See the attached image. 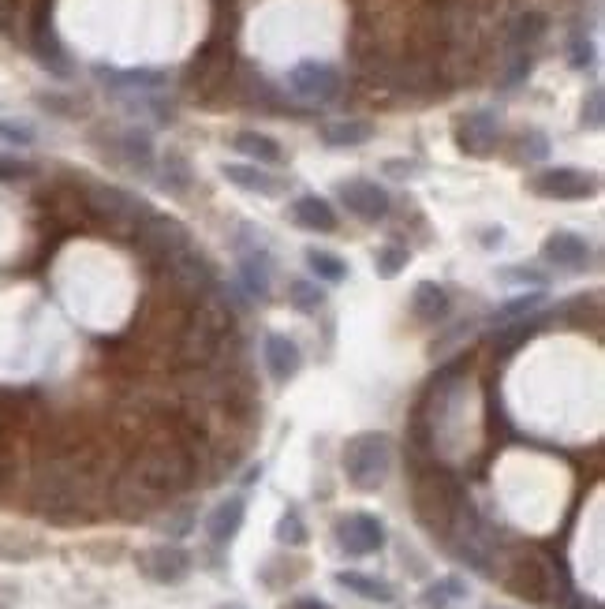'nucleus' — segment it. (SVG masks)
Listing matches in <instances>:
<instances>
[{
  "mask_svg": "<svg viewBox=\"0 0 605 609\" xmlns=\"http://www.w3.org/2000/svg\"><path fill=\"white\" fill-rule=\"evenodd\" d=\"M605 98H602V90H591V98H587V105H583V124L587 128H602V120H605Z\"/></svg>",
  "mask_w": 605,
  "mask_h": 609,
  "instance_id": "nucleus-35",
  "label": "nucleus"
},
{
  "mask_svg": "<svg viewBox=\"0 0 605 609\" xmlns=\"http://www.w3.org/2000/svg\"><path fill=\"white\" fill-rule=\"evenodd\" d=\"M549 30V19L542 12H523L516 23H512V30H508V38H512V45H535L538 38H546Z\"/></svg>",
  "mask_w": 605,
  "mask_h": 609,
  "instance_id": "nucleus-27",
  "label": "nucleus"
},
{
  "mask_svg": "<svg viewBox=\"0 0 605 609\" xmlns=\"http://www.w3.org/2000/svg\"><path fill=\"white\" fill-rule=\"evenodd\" d=\"M307 266L318 281H329V284H340L344 277H348L344 258H337L333 251H307Z\"/></svg>",
  "mask_w": 605,
  "mask_h": 609,
  "instance_id": "nucleus-28",
  "label": "nucleus"
},
{
  "mask_svg": "<svg viewBox=\"0 0 605 609\" xmlns=\"http://www.w3.org/2000/svg\"><path fill=\"white\" fill-rule=\"evenodd\" d=\"M467 598V583L460 576H441L437 583H430L423 591V606L426 609H452L456 602Z\"/></svg>",
  "mask_w": 605,
  "mask_h": 609,
  "instance_id": "nucleus-23",
  "label": "nucleus"
},
{
  "mask_svg": "<svg viewBox=\"0 0 605 609\" xmlns=\"http://www.w3.org/2000/svg\"><path fill=\"white\" fill-rule=\"evenodd\" d=\"M135 561H139V572L146 576V580L165 583V587L183 583L187 576H191V565H195V561H191V553L183 550V546H169V542L142 550Z\"/></svg>",
  "mask_w": 605,
  "mask_h": 609,
  "instance_id": "nucleus-7",
  "label": "nucleus"
},
{
  "mask_svg": "<svg viewBox=\"0 0 605 609\" xmlns=\"http://www.w3.org/2000/svg\"><path fill=\"white\" fill-rule=\"evenodd\" d=\"M408 247H396V243H389V247H381L378 255H374V273H378L381 281H393V277H400V273L408 270Z\"/></svg>",
  "mask_w": 605,
  "mask_h": 609,
  "instance_id": "nucleus-29",
  "label": "nucleus"
},
{
  "mask_svg": "<svg viewBox=\"0 0 605 609\" xmlns=\"http://www.w3.org/2000/svg\"><path fill=\"white\" fill-rule=\"evenodd\" d=\"M288 299H292V307H299V311H318L325 303V292L318 288L314 281H292V288H288Z\"/></svg>",
  "mask_w": 605,
  "mask_h": 609,
  "instance_id": "nucleus-31",
  "label": "nucleus"
},
{
  "mask_svg": "<svg viewBox=\"0 0 605 609\" xmlns=\"http://www.w3.org/2000/svg\"><path fill=\"white\" fill-rule=\"evenodd\" d=\"M333 580H337V587H344V591H352V595L366 598V602H393V598H396V591L389 587V583L374 580V576H363V572H337Z\"/></svg>",
  "mask_w": 605,
  "mask_h": 609,
  "instance_id": "nucleus-22",
  "label": "nucleus"
},
{
  "mask_svg": "<svg viewBox=\"0 0 605 609\" xmlns=\"http://www.w3.org/2000/svg\"><path fill=\"white\" fill-rule=\"evenodd\" d=\"M232 333V314L225 307H202V311L191 318V326L183 333V355L191 359V363H210L213 355L221 352V344L225 337Z\"/></svg>",
  "mask_w": 605,
  "mask_h": 609,
  "instance_id": "nucleus-2",
  "label": "nucleus"
},
{
  "mask_svg": "<svg viewBox=\"0 0 605 609\" xmlns=\"http://www.w3.org/2000/svg\"><path fill=\"white\" fill-rule=\"evenodd\" d=\"M169 270L172 277H176V284L180 288H187V292H195V296H206L213 288V266L206 262V255L202 251H195V247H183V251H176V255L169 258Z\"/></svg>",
  "mask_w": 605,
  "mask_h": 609,
  "instance_id": "nucleus-13",
  "label": "nucleus"
},
{
  "mask_svg": "<svg viewBox=\"0 0 605 609\" xmlns=\"http://www.w3.org/2000/svg\"><path fill=\"white\" fill-rule=\"evenodd\" d=\"M288 609H333V606H325V602H318V598H296Z\"/></svg>",
  "mask_w": 605,
  "mask_h": 609,
  "instance_id": "nucleus-38",
  "label": "nucleus"
},
{
  "mask_svg": "<svg viewBox=\"0 0 605 609\" xmlns=\"http://www.w3.org/2000/svg\"><path fill=\"white\" fill-rule=\"evenodd\" d=\"M105 83L109 86H131V90H157L165 86V71H150V68H139V71H105Z\"/></svg>",
  "mask_w": 605,
  "mask_h": 609,
  "instance_id": "nucleus-26",
  "label": "nucleus"
},
{
  "mask_svg": "<svg viewBox=\"0 0 605 609\" xmlns=\"http://www.w3.org/2000/svg\"><path fill=\"white\" fill-rule=\"evenodd\" d=\"M568 60H572V68H587L594 60V45H591V38H583V34H576L572 38V53H568Z\"/></svg>",
  "mask_w": 605,
  "mask_h": 609,
  "instance_id": "nucleus-37",
  "label": "nucleus"
},
{
  "mask_svg": "<svg viewBox=\"0 0 605 609\" xmlns=\"http://www.w3.org/2000/svg\"><path fill=\"white\" fill-rule=\"evenodd\" d=\"M501 139V120L493 109H475V113H467L460 120V128H456V142H460V150L475 157H486L493 154V146Z\"/></svg>",
  "mask_w": 605,
  "mask_h": 609,
  "instance_id": "nucleus-10",
  "label": "nucleus"
},
{
  "mask_svg": "<svg viewBox=\"0 0 605 609\" xmlns=\"http://www.w3.org/2000/svg\"><path fill=\"white\" fill-rule=\"evenodd\" d=\"M340 202L348 206V213H355L359 221H370V225L389 213V195L374 180H348V184H340Z\"/></svg>",
  "mask_w": 605,
  "mask_h": 609,
  "instance_id": "nucleus-11",
  "label": "nucleus"
},
{
  "mask_svg": "<svg viewBox=\"0 0 605 609\" xmlns=\"http://www.w3.org/2000/svg\"><path fill=\"white\" fill-rule=\"evenodd\" d=\"M542 258H546L549 266H557V270L583 273L591 266V243L576 236V232H553L542 243Z\"/></svg>",
  "mask_w": 605,
  "mask_h": 609,
  "instance_id": "nucleus-12",
  "label": "nucleus"
},
{
  "mask_svg": "<svg viewBox=\"0 0 605 609\" xmlns=\"http://www.w3.org/2000/svg\"><path fill=\"white\" fill-rule=\"evenodd\" d=\"M531 191L542 195V199H557V202H579V199H591L594 191H598V180H594L591 172H579V169H546L538 172L535 180H531Z\"/></svg>",
  "mask_w": 605,
  "mask_h": 609,
  "instance_id": "nucleus-6",
  "label": "nucleus"
},
{
  "mask_svg": "<svg viewBox=\"0 0 605 609\" xmlns=\"http://www.w3.org/2000/svg\"><path fill=\"white\" fill-rule=\"evenodd\" d=\"M508 587H512L516 595L531 598V602H549L553 576H549V568L542 565L538 557H520L516 568H512V576H508Z\"/></svg>",
  "mask_w": 605,
  "mask_h": 609,
  "instance_id": "nucleus-15",
  "label": "nucleus"
},
{
  "mask_svg": "<svg viewBox=\"0 0 605 609\" xmlns=\"http://www.w3.org/2000/svg\"><path fill=\"white\" fill-rule=\"evenodd\" d=\"M538 326H542V318H516V322H505V326H497V333H493V348L501 355H508V352H516L520 344H527V340L535 337L538 333Z\"/></svg>",
  "mask_w": 605,
  "mask_h": 609,
  "instance_id": "nucleus-24",
  "label": "nucleus"
},
{
  "mask_svg": "<svg viewBox=\"0 0 605 609\" xmlns=\"http://www.w3.org/2000/svg\"><path fill=\"white\" fill-rule=\"evenodd\" d=\"M307 527H303V520H299L296 509H288L281 516V524H277V542H284V546H307Z\"/></svg>",
  "mask_w": 605,
  "mask_h": 609,
  "instance_id": "nucleus-32",
  "label": "nucleus"
},
{
  "mask_svg": "<svg viewBox=\"0 0 605 609\" xmlns=\"http://www.w3.org/2000/svg\"><path fill=\"white\" fill-rule=\"evenodd\" d=\"M187 475L191 471L180 449H150L135 464V482L142 486V494H176Z\"/></svg>",
  "mask_w": 605,
  "mask_h": 609,
  "instance_id": "nucleus-4",
  "label": "nucleus"
},
{
  "mask_svg": "<svg viewBox=\"0 0 605 609\" xmlns=\"http://www.w3.org/2000/svg\"><path fill=\"white\" fill-rule=\"evenodd\" d=\"M452 299L449 292L434 281H419L415 284V292H411V314L419 318V322H441L445 314H449Z\"/></svg>",
  "mask_w": 605,
  "mask_h": 609,
  "instance_id": "nucleus-17",
  "label": "nucleus"
},
{
  "mask_svg": "<svg viewBox=\"0 0 605 609\" xmlns=\"http://www.w3.org/2000/svg\"><path fill=\"white\" fill-rule=\"evenodd\" d=\"M520 154L527 157V161H542V157L549 154V139L542 131H527L520 142Z\"/></svg>",
  "mask_w": 605,
  "mask_h": 609,
  "instance_id": "nucleus-34",
  "label": "nucleus"
},
{
  "mask_svg": "<svg viewBox=\"0 0 605 609\" xmlns=\"http://www.w3.org/2000/svg\"><path fill=\"white\" fill-rule=\"evenodd\" d=\"M240 277L254 299L269 296V258L262 255V251H247V255L240 258Z\"/></svg>",
  "mask_w": 605,
  "mask_h": 609,
  "instance_id": "nucleus-25",
  "label": "nucleus"
},
{
  "mask_svg": "<svg viewBox=\"0 0 605 609\" xmlns=\"http://www.w3.org/2000/svg\"><path fill=\"white\" fill-rule=\"evenodd\" d=\"M292 221L299 228H307V232H333L337 228V213L318 195H303V199L292 202Z\"/></svg>",
  "mask_w": 605,
  "mask_h": 609,
  "instance_id": "nucleus-18",
  "label": "nucleus"
},
{
  "mask_svg": "<svg viewBox=\"0 0 605 609\" xmlns=\"http://www.w3.org/2000/svg\"><path fill=\"white\" fill-rule=\"evenodd\" d=\"M0 139L30 146V142H34V128H30V124H15V120H0Z\"/></svg>",
  "mask_w": 605,
  "mask_h": 609,
  "instance_id": "nucleus-36",
  "label": "nucleus"
},
{
  "mask_svg": "<svg viewBox=\"0 0 605 609\" xmlns=\"http://www.w3.org/2000/svg\"><path fill=\"white\" fill-rule=\"evenodd\" d=\"M501 277H505V281L535 284V288H546V284H549V273L535 270V266H512V270H501Z\"/></svg>",
  "mask_w": 605,
  "mask_h": 609,
  "instance_id": "nucleus-33",
  "label": "nucleus"
},
{
  "mask_svg": "<svg viewBox=\"0 0 605 609\" xmlns=\"http://www.w3.org/2000/svg\"><path fill=\"white\" fill-rule=\"evenodd\" d=\"M385 169H389V176H408L411 165H404V161H385Z\"/></svg>",
  "mask_w": 605,
  "mask_h": 609,
  "instance_id": "nucleus-39",
  "label": "nucleus"
},
{
  "mask_svg": "<svg viewBox=\"0 0 605 609\" xmlns=\"http://www.w3.org/2000/svg\"><path fill=\"white\" fill-rule=\"evenodd\" d=\"M288 86L296 90L303 101H329L340 90V71L322 60H303L288 71Z\"/></svg>",
  "mask_w": 605,
  "mask_h": 609,
  "instance_id": "nucleus-8",
  "label": "nucleus"
},
{
  "mask_svg": "<svg viewBox=\"0 0 605 609\" xmlns=\"http://www.w3.org/2000/svg\"><path fill=\"white\" fill-rule=\"evenodd\" d=\"M538 307H542V288H538V292H531V296H516V299H508L505 307H497V314H493V326H505V322H516V318H527V314H535Z\"/></svg>",
  "mask_w": 605,
  "mask_h": 609,
  "instance_id": "nucleus-30",
  "label": "nucleus"
},
{
  "mask_svg": "<svg viewBox=\"0 0 605 609\" xmlns=\"http://www.w3.org/2000/svg\"><path fill=\"white\" fill-rule=\"evenodd\" d=\"M337 546L348 557H370L385 546V524L370 512H348L337 520Z\"/></svg>",
  "mask_w": 605,
  "mask_h": 609,
  "instance_id": "nucleus-5",
  "label": "nucleus"
},
{
  "mask_svg": "<svg viewBox=\"0 0 605 609\" xmlns=\"http://www.w3.org/2000/svg\"><path fill=\"white\" fill-rule=\"evenodd\" d=\"M232 146H236L243 157L258 161V165H281V161H284L281 142L269 139V135H262V131H240V135L232 139Z\"/></svg>",
  "mask_w": 605,
  "mask_h": 609,
  "instance_id": "nucleus-20",
  "label": "nucleus"
},
{
  "mask_svg": "<svg viewBox=\"0 0 605 609\" xmlns=\"http://www.w3.org/2000/svg\"><path fill=\"white\" fill-rule=\"evenodd\" d=\"M139 243L150 251V255H157V258H165V262H169L176 251L191 247V236H187V228H183L180 221L161 217V213H150V217L139 225Z\"/></svg>",
  "mask_w": 605,
  "mask_h": 609,
  "instance_id": "nucleus-9",
  "label": "nucleus"
},
{
  "mask_svg": "<svg viewBox=\"0 0 605 609\" xmlns=\"http://www.w3.org/2000/svg\"><path fill=\"white\" fill-rule=\"evenodd\" d=\"M262 355H266V367H269V374H273V382H281V385L292 382L299 374V367H303L299 344L292 337H284V333H269Z\"/></svg>",
  "mask_w": 605,
  "mask_h": 609,
  "instance_id": "nucleus-14",
  "label": "nucleus"
},
{
  "mask_svg": "<svg viewBox=\"0 0 605 609\" xmlns=\"http://www.w3.org/2000/svg\"><path fill=\"white\" fill-rule=\"evenodd\" d=\"M389 468H393V441H389V434L366 430V434L348 438V445H344V475H348L355 490H363V494L381 490L385 479H389Z\"/></svg>",
  "mask_w": 605,
  "mask_h": 609,
  "instance_id": "nucleus-1",
  "label": "nucleus"
},
{
  "mask_svg": "<svg viewBox=\"0 0 605 609\" xmlns=\"http://www.w3.org/2000/svg\"><path fill=\"white\" fill-rule=\"evenodd\" d=\"M86 210L101 217V221H109L116 228H139L146 217H150V206L142 199H135L131 191L124 187H113V184H90L86 187Z\"/></svg>",
  "mask_w": 605,
  "mask_h": 609,
  "instance_id": "nucleus-3",
  "label": "nucleus"
},
{
  "mask_svg": "<svg viewBox=\"0 0 605 609\" xmlns=\"http://www.w3.org/2000/svg\"><path fill=\"white\" fill-rule=\"evenodd\" d=\"M374 139V124L370 120H333L322 128L325 146H363Z\"/></svg>",
  "mask_w": 605,
  "mask_h": 609,
  "instance_id": "nucleus-21",
  "label": "nucleus"
},
{
  "mask_svg": "<svg viewBox=\"0 0 605 609\" xmlns=\"http://www.w3.org/2000/svg\"><path fill=\"white\" fill-rule=\"evenodd\" d=\"M221 172H225L228 184L243 187V191H258V195H281L284 191V180L269 176V172L258 169V165H225Z\"/></svg>",
  "mask_w": 605,
  "mask_h": 609,
  "instance_id": "nucleus-19",
  "label": "nucleus"
},
{
  "mask_svg": "<svg viewBox=\"0 0 605 609\" xmlns=\"http://www.w3.org/2000/svg\"><path fill=\"white\" fill-rule=\"evenodd\" d=\"M243 516H247V501H243L240 494L225 497V501L210 512V520H206V535H210L213 546H228V542L236 539L243 527Z\"/></svg>",
  "mask_w": 605,
  "mask_h": 609,
  "instance_id": "nucleus-16",
  "label": "nucleus"
}]
</instances>
